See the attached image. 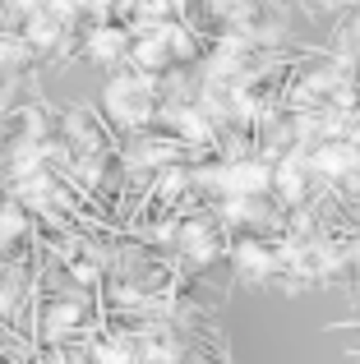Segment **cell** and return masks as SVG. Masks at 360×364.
I'll return each instance as SVG.
<instances>
[{"label":"cell","mask_w":360,"mask_h":364,"mask_svg":"<svg viewBox=\"0 0 360 364\" xmlns=\"http://www.w3.org/2000/svg\"><path fill=\"white\" fill-rule=\"evenodd\" d=\"M23 231V217L14 213V208H0V240H5V235H18Z\"/></svg>","instance_id":"3957f363"},{"label":"cell","mask_w":360,"mask_h":364,"mask_svg":"<svg viewBox=\"0 0 360 364\" xmlns=\"http://www.w3.org/2000/svg\"><path fill=\"white\" fill-rule=\"evenodd\" d=\"M120 51V37H92V55H116Z\"/></svg>","instance_id":"277c9868"},{"label":"cell","mask_w":360,"mask_h":364,"mask_svg":"<svg viewBox=\"0 0 360 364\" xmlns=\"http://www.w3.org/2000/svg\"><path fill=\"white\" fill-rule=\"evenodd\" d=\"M222 189H231V194H254V189H263V180H268V171L263 166H231L222 171Z\"/></svg>","instance_id":"6da1fadb"},{"label":"cell","mask_w":360,"mask_h":364,"mask_svg":"<svg viewBox=\"0 0 360 364\" xmlns=\"http://www.w3.org/2000/svg\"><path fill=\"white\" fill-rule=\"evenodd\" d=\"M240 267H245V272H268V267H272V258L268 254H263V249L259 245H240Z\"/></svg>","instance_id":"7a4b0ae2"}]
</instances>
